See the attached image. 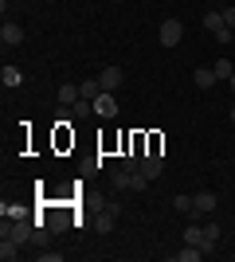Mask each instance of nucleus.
Instances as JSON below:
<instances>
[{"mask_svg":"<svg viewBox=\"0 0 235 262\" xmlns=\"http://www.w3.org/2000/svg\"><path fill=\"white\" fill-rule=\"evenodd\" d=\"M184 39V24L180 20H165L161 24V47H177Z\"/></svg>","mask_w":235,"mask_h":262,"instance_id":"obj_1","label":"nucleus"},{"mask_svg":"<svg viewBox=\"0 0 235 262\" xmlns=\"http://www.w3.org/2000/svg\"><path fill=\"white\" fill-rule=\"evenodd\" d=\"M220 235H224V227H220L216 219H204V239H200V251H204V254H212V251H216V243H220Z\"/></svg>","mask_w":235,"mask_h":262,"instance_id":"obj_2","label":"nucleus"},{"mask_svg":"<svg viewBox=\"0 0 235 262\" xmlns=\"http://www.w3.org/2000/svg\"><path fill=\"white\" fill-rule=\"evenodd\" d=\"M122 82H125V71H122V67H102V75H98V86L102 90H110V94H114Z\"/></svg>","mask_w":235,"mask_h":262,"instance_id":"obj_3","label":"nucleus"},{"mask_svg":"<svg viewBox=\"0 0 235 262\" xmlns=\"http://www.w3.org/2000/svg\"><path fill=\"white\" fill-rule=\"evenodd\" d=\"M94 114L98 118H118V98H114L110 90H102L98 98H94Z\"/></svg>","mask_w":235,"mask_h":262,"instance_id":"obj_4","label":"nucleus"},{"mask_svg":"<svg viewBox=\"0 0 235 262\" xmlns=\"http://www.w3.org/2000/svg\"><path fill=\"white\" fill-rule=\"evenodd\" d=\"M137 172H145L149 180L161 176V172H165V157H161V153H145V157H141V164H137Z\"/></svg>","mask_w":235,"mask_h":262,"instance_id":"obj_5","label":"nucleus"},{"mask_svg":"<svg viewBox=\"0 0 235 262\" xmlns=\"http://www.w3.org/2000/svg\"><path fill=\"white\" fill-rule=\"evenodd\" d=\"M0 43L4 47H20L24 43V28L20 24H4V28H0Z\"/></svg>","mask_w":235,"mask_h":262,"instance_id":"obj_6","label":"nucleus"},{"mask_svg":"<svg viewBox=\"0 0 235 262\" xmlns=\"http://www.w3.org/2000/svg\"><path fill=\"white\" fill-rule=\"evenodd\" d=\"M196 211H192V215H212L216 211V204H220V200H216V192H196Z\"/></svg>","mask_w":235,"mask_h":262,"instance_id":"obj_7","label":"nucleus"},{"mask_svg":"<svg viewBox=\"0 0 235 262\" xmlns=\"http://www.w3.org/2000/svg\"><path fill=\"white\" fill-rule=\"evenodd\" d=\"M118 211H122L118 204H106V208H102V215H98V231H102V235H110V231H114V223H118Z\"/></svg>","mask_w":235,"mask_h":262,"instance_id":"obj_8","label":"nucleus"},{"mask_svg":"<svg viewBox=\"0 0 235 262\" xmlns=\"http://www.w3.org/2000/svg\"><path fill=\"white\" fill-rule=\"evenodd\" d=\"M55 98H59V106H75V102L82 98V94H78V86H75V82H63V86L55 90Z\"/></svg>","mask_w":235,"mask_h":262,"instance_id":"obj_9","label":"nucleus"},{"mask_svg":"<svg viewBox=\"0 0 235 262\" xmlns=\"http://www.w3.org/2000/svg\"><path fill=\"white\" fill-rule=\"evenodd\" d=\"M192 78H196V86H200V90H208V86H216V82H220L212 67H196V71H192Z\"/></svg>","mask_w":235,"mask_h":262,"instance_id":"obj_10","label":"nucleus"},{"mask_svg":"<svg viewBox=\"0 0 235 262\" xmlns=\"http://www.w3.org/2000/svg\"><path fill=\"white\" fill-rule=\"evenodd\" d=\"M204 28H208L212 35H220L227 28V24H224V12H204Z\"/></svg>","mask_w":235,"mask_h":262,"instance_id":"obj_11","label":"nucleus"},{"mask_svg":"<svg viewBox=\"0 0 235 262\" xmlns=\"http://www.w3.org/2000/svg\"><path fill=\"white\" fill-rule=\"evenodd\" d=\"M173 258H177V262H200L204 251H200V247H192V243H184V251H177Z\"/></svg>","mask_w":235,"mask_h":262,"instance_id":"obj_12","label":"nucleus"},{"mask_svg":"<svg viewBox=\"0 0 235 262\" xmlns=\"http://www.w3.org/2000/svg\"><path fill=\"white\" fill-rule=\"evenodd\" d=\"M78 94H82V98H90V102H94V98H98V94H102L98 78H87V82H78Z\"/></svg>","mask_w":235,"mask_h":262,"instance_id":"obj_13","label":"nucleus"},{"mask_svg":"<svg viewBox=\"0 0 235 262\" xmlns=\"http://www.w3.org/2000/svg\"><path fill=\"white\" fill-rule=\"evenodd\" d=\"M0 258H4V262L20 258V243H16V239H4V243H0Z\"/></svg>","mask_w":235,"mask_h":262,"instance_id":"obj_14","label":"nucleus"},{"mask_svg":"<svg viewBox=\"0 0 235 262\" xmlns=\"http://www.w3.org/2000/svg\"><path fill=\"white\" fill-rule=\"evenodd\" d=\"M67 223H71V219L63 215V211H51V215H47V227H51V235H59V231H67Z\"/></svg>","mask_w":235,"mask_h":262,"instance_id":"obj_15","label":"nucleus"},{"mask_svg":"<svg viewBox=\"0 0 235 262\" xmlns=\"http://www.w3.org/2000/svg\"><path fill=\"white\" fill-rule=\"evenodd\" d=\"M110 180H114V188H130L134 172H130V168H114V172H110Z\"/></svg>","mask_w":235,"mask_h":262,"instance_id":"obj_16","label":"nucleus"},{"mask_svg":"<svg viewBox=\"0 0 235 262\" xmlns=\"http://www.w3.org/2000/svg\"><path fill=\"white\" fill-rule=\"evenodd\" d=\"M173 208L184 211V215H192V211H196V200H192V196H177V200H173Z\"/></svg>","mask_w":235,"mask_h":262,"instance_id":"obj_17","label":"nucleus"},{"mask_svg":"<svg viewBox=\"0 0 235 262\" xmlns=\"http://www.w3.org/2000/svg\"><path fill=\"white\" fill-rule=\"evenodd\" d=\"M71 110H75V118H90V114H94V102H90V98H78Z\"/></svg>","mask_w":235,"mask_h":262,"instance_id":"obj_18","label":"nucleus"},{"mask_svg":"<svg viewBox=\"0 0 235 262\" xmlns=\"http://www.w3.org/2000/svg\"><path fill=\"white\" fill-rule=\"evenodd\" d=\"M212 71H216V78H231V75H235V67L227 63V59H220V63H216Z\"/></svg>","mask_w":235,"mask_h":262,"instance_id":"obj_19","label":"nucleus"},{"mask_svg":"<svg viewBox=\"0 0 235 262\" xmlns=\"http://www.w3.org/2000/svg\"><path fill=\"white\" fill-rule=\"evenodd\" d=\"M20 71H16V67H4V86H16V82H20Z\"/></svg>","mask_w":235,"mask_h":262,"instance_id":"obj_20","label":"nucleus"},{"mask_svg":"<svg viewBox=\"0 0 235 262\" xmlns=\"http://www.w3.org/2000/svg\"><path fill=\"white\" fill-rule=\"evenodd\" d=\"M39 262H63V254L59 251H39Z\"/></svg>","mask_w":235,"mask_h":262,"instance_id":"obj_21","label":"nucleus"},{"mask_svg":"<svg viewBox=\"0 0 235 262\" xmlns=\"http://www.w3.org/2000/svg\"><path fill=\"white\" fill-rule=\"evenodd\" d=\"M224 24L235 32V4H227V8H224Z\"/></svg>","mask_w":235,"mask_h":262,"instance_id":"obj_22","label":"nucleus"},{"mask_svg":"<svg viewBox=\"0 0 235 262\" xmlns=\"http://www.w3.org/2000/svg\"><path fill=\"white\" fill-rule=\"evenodd\" d=\"M227 86H231V94H235V75H231V78H227Z\"/></svg>","mask_w":235,"mask_h":262,"instance_id":"obj_23","label":"nucleus"},{"mask_svg":"<svg viewBox=\"0 0 235 262\" xmlns=\"http://www.w3.org/2000/svg\"><path fill=\"white\" fill-rule=\"evenodd\" d=\"M231 125H235V106H231Z\"/></svg>","mask_w":235,"mask_h":262,"instance_id":"obj_24","label":"nucleus"}]
</instances>
